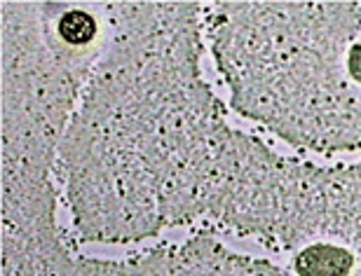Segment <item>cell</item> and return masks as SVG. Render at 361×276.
I'll return each mask as SVG.
<instances>
[{
	"label": "cell",
	"mask_w": 361,
	"mask_h": 276,
	"mask_svg": "<svg viewBox=\"0 0 361 276\" xmlns=\"http://www.w3.org/2000/svg\"><path fill=\"white\" fill-rule=\"evenodd\" d=\"M97 31V19L82 10H71L59 21V35L68 45H87L90 40H94Z\"/></svg>",
	"instance_id": "2"
},
{
	"label": "cell",
	"mask_w": 361,
	"mask_h": 276,
	"mask_svg": "<svg viewBox=\"0 0 361 276\" xmlns=\"http://www.w3.org/2000/svg\"><path fill=\"white\" fill-rule=\"evenodd\" d=\"M350 270L352 256L331 244L310 246L295 260V272L300 276H348Z\"/></svg>",
	"instance_id": "1"
},
{
	"label": "cell",
	"mask_w": 361,
	"mask_h": 276,
	"mask_svg": "<svg viewBox=\"0 0 361 276\" xmlns=\"http://www.w3.org/2000/svg\"><path fill=\"white\" fill-rule=\"evenodd\" d=\"M348 68H350V73H352V75H355L357 80H361V45H357V47L350 52Z\"/></svg>",
	"instance_id": "3"
}]
</instances>
